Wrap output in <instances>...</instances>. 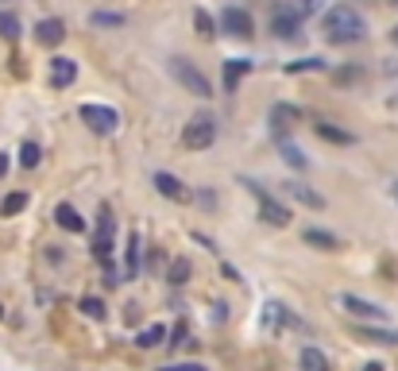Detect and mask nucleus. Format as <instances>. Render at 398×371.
<instances>
[{
  "label": "nucleus",
  "instance_id": "bb28decb",
  "mask_svg": "<svg viewBox=\"0 0 398 371\" xmlns=\"http://www.w3.org/2000/svg\"><path fill=\"white\" fill-rule=\"evenodd\" d=\"M39 159H43V147H39V143H31V139H28V143L20 147V167L35 170V167H39Z\"/></svg>",
  "mask_w": 398,
  "mask_h": 371
},
{
  "label": "nucleus",
  "instance_id": "b1692460",
  "mask_svg": "<svg viewBox=\"0 0 398 371\" xmlns=\"http://www.w3.org/2000/svg\"><path fill=\"white\" fill-rule=\"evenodd\" d=\"M360 336H363V341H379V344H398V333H391V329H379V325H363Z\"/></svg>",
  "mask_w": 398,
  "mask_h": 371
},
{
  "label": "nucleus",
  "instance_id": "72a5a7b5",
  "mask_svg": "<svg viewBox=\"0 0 398 371\" xmlns=\"http://www.w3.org/2000/svg\"><path fill=\"white\" fill-rule=\"evenodd\" d=\"M170 336H174L170 344H186V325H174V329H170Z\"/></svg>",
  "mask_w": 398,
  "mask_h": 371
},
{
  "label": "nucleus",
  "instance_id": "58836bf2",
  "mask_svg": "<svg viewBox=\"0 0 398 371\" xmlns=\"http://www.w3.org/2000/svg\"><path fill=\"white\" fill-rule=\"evenodd\" d=\"M0 317H4V306H0Z\"/></svg>",
  "mask_w": 398,
  "mask_h": 371
},
{
  "label": "nucleus",
  "instance_id": "4c0bfd02",
  "mask_svg": "<svg viewBox=\"0 0 398 371\" xmlns=\"http://www.w3.org/2000/svg\"><path fill=\"white\" fill-rule=\"evenodd\" d=\"M391 39H394V43H398V28H394V31H391Z\"/></svg>",
  "mask_w": 398,
  "mask_h": 371
},
{
  "label": "nucleus",
  "instance_id": "473e14b6",
  "mask_svg": "<svg viewBox=\"0 0 398 371\" xmlns=\"http://www.w3.org/2000/svg\"><path fill=\"white\" fill-rule=\"evenodd\" d=\"M221 275H225L228 283H244V278H240V271L232 267V263H221Z\"/></svg>",
  "mask_w": 398,
  "mask_h": 371
},
{
  "label": "nucleus",
  "instance_id": "412c9836",
  "mask_svg": "<svg viewBox=\"0 0 398 371\" xmlns=\"http://www.w3.org/2000/svg\"><path fill=\"white\" fill-rule=\"evenodd\" d=\"M163 341H167V325H147L144 333L136 336L139 348H155V344H163Z\"/></svg>",
  "mask_w": 398,
  "mask_h": 371
},
{
  "label": "nucleus",
  "instance_id": "1a4fd4ad",
  "mask_svg": "<svg viewBox=\"0 0 398 371\" xmlns=\"http://www.w3.org/2000/svg\"><path fill=\"white\" fill-rule=\"evenodd\" d=\"M155 189H159L163 197H170V201H189V189H186V182L182 178H174V175H167V170H155Z\"/></svg>",
  "mask_w": 398,
  "mask_h": 371
},
{
  "label": "nucleus",
  "instance_id": "20e7f679",
  "mask_svg": "<svg viewBox=\"0 0 398 371\" xmlns=\"http://www.w3.org/2000/svg\"><path fill=\"white\" fill-rule=\"evenodd\" d=\"M213 139H217V120H213L209 112L186 120V128H182V143H186L189 151H205V147H213Z\"/></svg>",
  "mask_w": 398,
  "mask_h": 371
},
{
  "label": "nucleus",
  "instance_id": "9b49d317",
  "mask_svg": "<svg viewBox=\"0 0 398 371\" xmlns=\"http://www.w3.org/2000/svg\"><path fill=\"white\" fill-rule=\"evenodd\" d=\"M302 240L305 244H310V247H317V252H341V236H336V232H329V228H317V225H310V228H305V232H302Z\"/></svg>",
  "mask_w": 398,
  "mask_h": 371
},
{
  "label": "nucleus",
  "instance_id": "423d86ee",
  "mask_svg": "<svg viewBox=\"0 0 398 371\" xmlns=\"http://www.w3.org/2000/svg\"><path fill=\"white\" fill-rule=\"evenodd\" d=\"M78 117L86 120L93 131H101V136H112V131L120 128V112H116L112 105H81Z\"/></svg>",
  "mask_w": 398,
  "mask_h": 371
},
{
  "label": "nucleus",
  "instance_id": "6ab92c4d",
  "mask_svg": "<svg viewBox=\"0 0 398 371\" xmlns=\"http://www.w3.org/2000/svg\"><path fill=\"white\" fill-rule=\"evenodd\" d=\"M271 120H275V128H290V124L302 120V109H298V105H275V109H271Z\"/></svg>",
  "mask_w": 398,
  "mask_h": 371
},
{
  "label": "nucleus",
  "instance_id": "5701e85b",
  "mask_svg": "<svg viewBox=\"0 0 398 371\" xmlns=\"http://www.w3.org/2000/svg\"><path fill=\"white\" fill-rule=\"evenodd\" d=\"M329 70L325 59H298V62H286V73H321Z\"/></svg>",
  "mask_w": 398,
  "mask_h": 371
},
{
  "label": "nucleus",
  "instance_id": "c756f323",
  "mask_svg": "<svg viewBox=\"0 0 398 371\" xmlns=\"http://www.w3.org/2000/svg\"><path fill=\"white\" fill-rule=\"evenodd\" d=\"M0 35L20 39V20H16V12H0Z\"/></svg>",
  "mask_w": 398,
  "mask_h": 371
},
{
  "label": "nucleus",
  "instance_id": "f03ea898",
  "mask_svg": "<svg viewBox=\"0 0 398 371\" xmlns=\"http://www.w3.org/2000/svg\"><path fill=\"white\" fill-rule=\"evenodd\" d=\"M167 70H170V78L178 81V86L186 89V93L201 97V101H209V97H213V81L205 78V73L197 70V66L189 62V59H178V54H174V59L167 62Z\"/></svg>",
  "mask_w": 398,
  "mask_h": 371
},
{
  "label": "nucleus",
  "instance_id": "c85d7f7f",
  "mask_svg": "<svg viewBox=\"0 0 398 371\" xmlns=\"http://www.w3.org/2000/svg\"><path fill=\"white\" fill-rule=\"evenodd\" d=\"M124 271H128V278L139 275V236H131V244H128V255H124Z\"/></svg>",
  "mask_w": 398,
  "mask_h": 371
},
{
  "label": "nucleus",
  "instance_id": "a878e982",
  "mask_svg": "<svg viewBox=\"0 0 398 371\" xmlns=\"http://www.w3.org/2000/svg\"><path fill=\"white\" fill-rule=\"evenodd\" d=\"M89 23H93V28H124L128 16H120V12H93L89 16Z\"/></svg>",
  "mask_w": 398,
  "mask_h": 371
},
{
  "label": "nucleus",
  "instance_id": "a211bd4d",
  "mask_svg": "<svg viewBox=\"0 0 398 371\" xmlns=\"http://www.w3.org/2000/svg\"><path fill=\"white\" fill-rule=\"evenodd\" d=\"M244 73H252V62L247 59H228L225 62V89H236V81L244 78Z\"/></svg>",
  "mask_w": 398,
  "mask_h": 371
},
{
  "label": "nucleus",
  "instance_id": "9d476101",
  "mask_svg": "<svg viewBox=\"0 0 398 371\" xmlns=\"http://www.w3.org/2000/svg\"><path fill=\"white\" fill-rule=\"evenodd\" d=\"M74 78H78V62L66 59V54H54L51 59V86L66 89V86H74Z\"/></svg>",
  "mask_w": 398,
  "mask_h": 371
},
{
  "label": "nucleus",
  "instance_id": "cd10ccee",
  "mask_svg": "<svg viewBox=\"0 0 398 371\" xmlns=\"http://www.w3.org/2000/svg\"><path fill=\"white\" fill-rule=\"evenodd\" d=\"M286 8L298 16V20H310V16H317L321 0H286Z\"/></svg>",
  "mask_w": 398,
  "mask_h": 371
},
{
  "label": "nucleus",
  "instance_id": "2eb2a0df",
  "mask_svg": "<svg viewBox=\"0 0 398 371\" xmlns=\"http://www.w3.org/2000/svg\"><path fill=\"white\" fill-rule=\"evenodd\" d=\"M313 131H317L321 139H329V143H341V147H352V143H356V136H352V131L336 128V124H325V120H317V124H313Z\"/></svg>",
  "mask_w": 398,
  "mask_h": 371
},
{
  "label": "nucleus",
  "instance_id": "aec40b11",
  "mask_svg": "<svg viewBox=\"0 0 398 371\" xmlns=\"http://www.w3.org/2000/svg\"><path fill=\"white\" fill-rule=\"evenodd\" d=\"M194 28H197V35H201V39H213V35L221 31V23L213 20L205 8H194Z\"/></svg>",
  "mask_w": 398,
  "mask_h": 371
},
{
  "label": "nucleus",
  "instance_id": "7ed1b4c3",
  "mask_svg": "<svg viewBox=\"0 0 398 371\" xmlns=\"http://www.w3.org/2000/svg\"><path fill=\"white\" fill-rule=\"evenodd\" d=\"M240 186H244L247 194H252L255 201H259V217L267 220V225H275V228H286L290 220H294V213H290L283 201H275V197H271V194H267V189H263L259 182H252V178H240Z\"/></svg>",
  "mask_w": 398,
  "mask_h": 371
},
{
  "label": "nucleus",
  "instance_id": "393cba45",
  "mask_svg": "<svg viewBox=\"0 0 398 371\" xmlns=\"http://www.w3.org/2000/svg\"><path fill=\"white\" fill-rule=\"evenodd\" d=\"M189 275H194V267H189V259H170V271H167V278H170L174 286L189 283Z\"/></svg>",
  "mask_w": 398,
  "mask_h": 371
},
{
  "label": "nucleus",
  "instance_id": "0eeeda50",
  "mask_svg": "<svg viewBox=\"0 0 398 371\" xmlns=\"http://www.w3.org/2000/svg\"><path fill=\"white\" fill-rule=\"evenodd\" d=\"M217 23H221V31H225V35H232V39H247V35H252V28H255L252 16H247L244 8H236V4L225 8Z\"/></svg>",
  "mask_w": 398,
  "mask_h": 371
},
{
  "label": "nucleus",
  "instance_id": "c9c22d12",
  "mask_svg": "<svg viewBox=\"0 0 398 371\" xmlns=\"http://www.w3.org/2000/svg\"><path fill=\"white\" fill-rule=\"evenodd\" d=\"M363 371H383V364H368V367H363Z\"/></svg>",
  "mask_w": 398,
  "mask_h": 371
},
{
  "label": "nucleus",
  "instance_id": "2f4dec72",
  "mask_svg": "<svg viewBox=\"0 0 398 371\" xmlns=\"http://www.w3.org/2000/svg\"><path fill=\"white\" fill-rule=\"evenodd\" d=\"M155 371H209V367H205V364H163Z\"/></svg>",
  "mask_w": 398,
  "mask_h": 371
},
{
  "label": "nucleus",
  "instance_id": "f8f14e48",
  "mask_svg": "<svg viewBox=\"0 0 398 371\" xmlns=\"http://www.w3.org/2000/svg\"><path fill=\"white\" fill-rule=\"evenodd\" d=\"M283 194H290L294 201H302L305 209H325V197H321L317 189H310L305 182H286V186H283Z\"/></svg>",
  "mask_w": 398,
  "mask_h": 371
},
{
  "label": "nucleus",
  "instance_id": "ddd939ff",
  "mask_svg": "<svg viewBox=\"0 0 398 371\" xmlns=\"http://www.w3.org/2000/svg\"><path fill=\"white\" fill-rule=\"evenodd\" d=\"M35 39H39L43 47H58V43L66 39V23H62V20H54V16H51V20H39Z\"/></svg>",
  "mask_w": 398,
  "mask_h": 371
},
{
  "label": "nucleus",
  "instance_id": "f3484780",
  "mask_svg": "<svg viewBox=\"0 0 398 371\" xmlns=\"http://www.w3.org/2000/svg\"><path fill=\"white\" fill-rule=\"evenodd\" d=\"M298 360H302V371H333L329 356L321 348H313V344H310V348H302V356H298Z\"/></svg>",
  "mask_w": 398,
  "mask_h": 371
},
{
  "label": "nucleus",
  "instance_id": "7c9ffc66",
  "mask_svg": "<svg viewBox=\"0 0 398 371\" xmlns=\"http://www.w3.org/2000/svg\"><path fill=\"white\" fill-rule=\"evenodd\" d=\"M81 313L93 321H105V302L101 298H81Z\"/></svg>",
  "mask_w": 398,
  "mask_h": 371
},
{
  "label": "nucleus",
  "instance_id": "dca6fc26",
  "mask_svg": "<svg viewBox=\"0 0 398 371\" xmlns=\"http://www.w3.org/2000/svg\"><path fill=\"white\" fill-rule=\"evenodd\" d=\"M279 155L290 163L294 170H310V159H305V151L298 143H290V139H279Z\"/></svg>",
  "mask_w": 398,
  "mask_h": 371
},
{
  "label": "nucleus",
  "instance_id": "f704fd0d",
  "mask_svg": "<svg viewBox=\"0 0 398 371\" xmlns=\"http://www.w3.org/2000/svg\"><path fill=\"white\" fill-rule=\"evenodd\" d=\"M8 175V151H0V178Z\"/></svg>",
  "mask_w": 398,
  "mask_h": 371
},
{
  "label": "nucleus",
  "instance_id": "f257e3e1",
  "mask_svg": "<svg viewBox=\"0 0 398 371\" xmlns=\"http://www.w3.org/2000/svg\"><path fill=\"white\" fill-rule=\"evenodd\" d=\"M321 35L336 47L360 43V39L368 35V20H363L360 8H352V4H333L325 12V20H321Z\"/></svg>",
  "mask_w": 398,
  "mask_h": 371
},
{
  "label": "nucleus",
  "instance_id": "6e6552de",
  "mask_svg": "<svg viewBox=\"0 0 398 371\" xmlns=\"http://www.w3.org/2000/svg\"><path fill=\"white\" fill-rule=\"evenodd\" d=\"M271 31H275L279 39H298L302 35V20H298L286 4H279L275 12H271Z\"/></svg>",
  "mask_w": 398,
  "mask_h": 371
},
{
  "label": "nucleus",
  "instance_id": "4468645a",
  "mask_svg": "<svg viewBox=\"0 0 398 371\" xmlns=\"http://www.w3.org/2000/svg\"><path fill=\"white\" fill-rule=\"evenodd\" d=\"M54 225L66 228V232H86V220H81V213L74 209L70 201H62V205L54 209Z\"/></svg>",
  "mask_w": 398,
  "mask_h": 371
},
{
  "label": "nucleus",
  "instance_id": "4be33fe9",
  "mask_svg": "<svg viewBox=\"0 0 398 371\" xmlns=\"http://www.w3.org/2000/svg\"><path fill=\"white\" fill-rule=\"evenodd\" d=\"M23 209H28V194H8L0 201V217H20Z\"/></svg>",
  "mask_w": 398,
  "mask_h": 371
},
{
  "label": "nucleus",
  "instance_id": "e433bc0d",
  "mask_svg": "<svg viewBox=\"0 0 398 371\" xmlns=\"http://www.w3.org/2000/svg\"><path fill=\"white\" fill-rule=\"evenodd\" d=\"M391 194H394V201H398V182H394V186H391Z\"/></svg>",
  "mask_w": 398,
  "mask_h": 371
},
{
  "label": "nucleus",
  "instance_id": "ea45409f",
  "mask_svg": "<svg viewBox=\"0 0 398 371\" xmlns=\"http://www.w3.org/2000/svg\"><path fill=\"white\" fill-rule=\"evenodd\" d=\"M394 4H398V0H394Z\"/></svg>",
  "mask_w": 398,
  "mask_h": 371
},
{
  "label": "nucleus",
  "instance_id": "39448f33",
  "mask_svg": "<svg viewBox=\"0 0 398 371\" xmlns=\"http://www.w3.org/2000/svg\"><path fill=\"white\" fill-rule=\"evenodd\" d=\"M336 302H341V310L356 321H368V325H383L387 321V310L375 306V302H368V298H360V294H341Z\"/></svg>",
  "mask_w": 398,
  "mask_h": 371
}]
</instances>
